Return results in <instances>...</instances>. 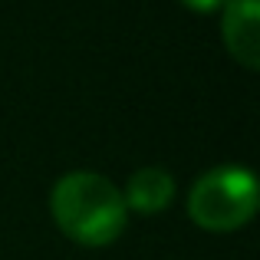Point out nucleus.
<instances>
[{
    "label": "nucleus",
    "mask_w": 260,
    "mask_h": 260,
    "mask_svg": "<svg viewBox=\"0 0 260 260\" xmlns=\"http://www.w3.org/2000/svg\"><path fill=\"white\" fill-rule=\"evenodd\" d=\"M53 217L79 244H109L125 228L128 204L109 178L95 172H70L50 198Z\"/></svg>",
    "instance_id": "f257e3e1"
},
{
    "label": "nucleus",
    "mask_w": 260,
    "mask_h": 260,
    "mask_svg": "<svg viewBox=\"0 0 260 260\" xmlns=\"http://www.w3.org/2000/svg\"><path fill=\"white\" fill-rule=\"evenodd\" d=\"M257 211V178L247 168L221 165L211 168L191 184L188 194V214L201 228L211 231H231L241 228Z\"/></svg>",
    "instance_id": "f03ea898"
},
{
    "label": "nucleus",
    "mask_w": 260,
    "mask_h": 260,
    "mask_svg": "<svg viewBox=\"0 0 260 260\" xmlns=\"http://www.w3.org/2000/svg\"><path fill=\"white\" fill-rule=\"evenodd\" d=\"M224 43L234 53V59H241L244 66L260 63V0H228L224 7Z\"/></svg>",
    "instance_id": "7ed1b4c3"
},
{
    "label": "nucleus",
    "mask_w": 260,
    "mask_h": 260,
    "mask_svg": "<svg viewBox=\"0 0 260 260\" xmlns=\"http://www.w3.org/2000/svg\"><path fill=\"white\" fill-rule=\"evenodd\" d=\"M122 198H125V204H132L142 214H155V211L168 208V201L175 198V178L158 165H145L139 172H132Z\"/></svg>",
    "instance_id": "20e7f679"
},
{
    "label": "nucleus",
    "mask_w": 260,
    "mask_h": 260,
    "mask_svg": "<svg viewBox=\"0 0 260 260\" xmlns=\"http://www.w3.org/2000/svg\"><path fill=\"white\" fill-rule=\"evenodd\" d=\"M181 4H188L191 10H214V7L224 4V0H181Z\"/></svg>",
    "instance_id": "39448f33"
}]
</instances>
